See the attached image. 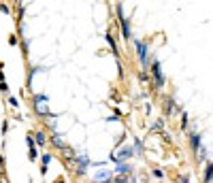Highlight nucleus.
<instances>
[{"mask_svg": "<svg viewBox=\"0 0 213 183\" xmlns=\"http://www.w3.org/2000/svg\"><path fill=\"white\" fill-rule=\"evenodd\" d=\"M177 183H188V177H181V179H177Z\"/></svg>", "mask_w": 213, "mask_h": 183, "instance_id": "nucleus-13", "label": "nucleus"}, {"mask_svg": "<svg viewBox=\"0 0 213 183\" xmlns=\"http://www.w3.org/2000/svg\"><path fill=\"white\" fill-rule=\"evenodd\" d=\"M106 41H109V45H111V49H113V53L117 56L119 51H117V47H115V41H113V36H111V34H106Z\"/></svg>", "mask_w": 213, "mask_h": 183, "instance_id": "nucleus-7", "label": "nucleus"}, {"mask_svg": "<svg viewBox=\"0 0 213 183\" xmlns=\"http://www.w3.org/2000/svg\"><path fill=\"white\" fill-rule=\"evenodd\" d=\"M49 160H51V155H49V153H45V155H43V166H41V171H43V173L47 171V164H49Z\"/></svg>", "mask_w": 213, "mask_h": 183, "instance_id": "nucleus-8", "label": "nucleus"}, {"mask_svg": "<svg viewBox=\"0 0 213 183\" xmlns=\"http://www.w3.org/2000/svg\"><path fill=\"white\" fill-rule=\"evenodd\" d=\"M56 183H64V181H60V179H58V181H56Z\"/></svg>", "mask_w": 213, "mask_h": 183, "instance_id": "nucleus-14", "label": "nucleus"}, {"mask_svg": "<svg viewBox=\"0 0 213 183\" xmlns=\"http://www.w3.org/2000/svg\"><path fill=\"white\" fill-rule=\"evenodd\" d=\"M154 175H156V177H164V173L160 171V168H156V171H154Z\"/></svg>", "mask_w": 213, "mask_h": 183, "instance_id": "nucleus-12", "label": "nucleus"}, {"mask_svg": "<svg viewBox=\"0 0 213 183\" xmlns=\"http://www.w3.org/2000/svg\"><path fill=\"white\" fill-rule=\"evenodd\" d=\"M45 141H47V136H45L43 132H38V134H36V143H38V145H45Z\"/></svg>", "mask_w": 213, "mask_h": 183, "instance_id": "nucleus-9", "label": "nucleus"}, {"mask_svg": "<svg viewBox=\"0 0 213 183\" xmlns=\"http://www.w3.org/2000/svg\"><path fill=\"white\" fill-rule=\"evenodd\" d=\"M0 68H2V64H0Z\"/></svg>", "mask_w": 213, "mask_h": 183, "instance_id": "nucleus-15", "label": "nucleus"}, {"mask_svg": "<svg viewBox=\"0 0 213 183\" xmlns=\"http://www.w3.org/2000/svg\"><path fill=\"white\" fill-rule=\"evenodd\" d=\"M151 68H154V77H156V83H158V85H162V83H164V77H162V72H160V66H158V62H154V64H151Z\"/></svg>", "mask_w": 213, "mask_h": 183, "instance_id": "nucleus-3", "label": "nucleus"}, {"mask_svg": "<svg viewBox=\"0 0 213 183\" xmlns=\"http://www.w3.org/2000/svg\"><path fill=\"white\" fill-rule=\"evenodd\" d=\"M205 181L211 183L213 181V164H207V173H205Z\"/></svg>", "mask_w": 213, "mask_h": 183, "instance_id": "nucleus-6", "label": "nucleus"}, {"mask_svg": "<svg viewBox=\"0 0 213 183\" xmlns=\"http://www.w3.org/2000/svg\"><path fill=\"white\" fill-rule=\"evenodd\" d=\"M137 53H139L141 64H147V45H145V43H137Z\"/></svg>", "mask_w": 213, "mask_h": 183, "instance_id": "nucleus-2", "label": "nucleus"}, {"mask_svg": "<svg viewBox=\"0 0 213 183\" xmlns=\"http://www.w3.org/2000/svg\"><path fill=\"white\" fill-rule=\"evenodd\" d=\"M119 21H122V28H124V30H122V32H124V38H128V36H130V26L126 23V19H124L122 13H119Z\"/></svg>", "mask_w": 213, "mask_h": 183, "instance_id": "nucleus-4", "label": "nucleus"}, {"mask_svg": "<svg viewBox=\"0 0 213 183\" xmlns=\"http://www.w3.org/2000/svg\"><path fill=\"white\" fill-rule=\"evenodd\" d=\"M53 143H56V145H58V147H62V138H60L58 134H56V136H53Z\"/></svg>", "mask_w": 213, "mask_h": 183, "instance_id": "nucleus-11", "label": "nucleus"}, {"mask_svg": "<svg viewBox=\"0 0 213 183\" xmlns=\"http://www.w3.org/2000/svg\"><path fill=\"white\" fill-rule=\"evenodd\" d=\"M132 151H130V147H124V151L122 153H119V158H126V155H130Z\"/></svg>", "mask_w": 213, "mask_h": 183, "instance_id": "nucleus-10", "label": "nucleus"}, {"mask_svg": "<svg viewBox=\"0 0 213 183\" xmlns=\"http://www.w3.org/2000/svg\"><path fill=\"white\" fill-rule=\"evenodd\" d=\"M28 147H30V158L32 160H36V145H34V141H32V136H28Z\"/></svg>", "mask_w": 213, "mask_h": 183, "instance_id": "nucleus-5", "label": "nucleus"}, {"mask_svg": "<svg viewBox=\"0 0 213 183\" xmlns=\"http://www.w3.org/2000/svg\"><path fill=\"white\" fill-rule=\"evenodd\" d=\"M34 107H36V111L41 115H51L49 109H47V96H43V94L34 96Z\"/></svg>", "mask_w": 213, "mask_h": 183, "instance_id": "nucleus-1", "label": "nucleus"}]
</instances>
